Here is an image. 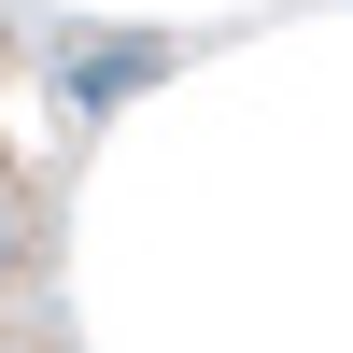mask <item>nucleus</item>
<instances>
[{
  "label": "nucleus",
  "mask_w": 353,
  "mask_h": 353,
  "mask_svg": "<svg viewBox=\"0 0 353 353\" xmlns=\"http://www.w3.org/2000/svg\"><path fill=\"white\" fill-rule=\"evenodd\" d=\"M28 269H43V212L14 184V141H0V353H14V311H28Z\"/></svg>",
  "instance_id": "1"
}]
</instances>
